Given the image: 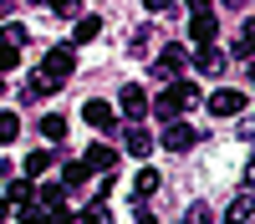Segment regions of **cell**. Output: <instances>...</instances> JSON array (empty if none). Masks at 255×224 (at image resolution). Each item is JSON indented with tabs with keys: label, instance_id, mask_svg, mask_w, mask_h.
I'll use <instances>...</instances> for the list:
<instances>
[{
	"label": "cell",
	"instance_id": "83f0119b",
	"mask_svg": "<svg viewBox=\"0 0 255 224\" xmlns=\"http://www.w3.org/2000/svg\"><path fill=\"white\" fill-rule=\"evenodd\" d=\"M245 189H255V158H250V168H245Z\"/></svg>",
	"mask_w": 255,
	"mask_h": 224
},
{
	"label": "cell",
	"instance_id": "d6986e66",
	"mask_svg": "<svg viewBox=\"0 0 255 224\" xmlns=\"http://www.w3.org/2000/svg\"><path fill=\"white\" fill-rule=\"evenodd\" d=\"M46 168H51V153H46V148H36V153H26V178H41Z\"/></svg>",
	"mask_w": 255,
	"mask_h": 224
},
{
	"label": "cell",
	"instance_id": "f546056e",
	"mask_svg": "<svg viewBox=\"0 0 255 224\" xmlns=\"http://www.w3.org/2000/svg\"><path fill=\"white\" fill-rule=\"evenodd\" d=\"M5 214H10V199H0V219H5Z\"/></svg>",
	"mask_w": 255,
	"mask_h": 224
},
{
	"label": "cell",
	"instance_id": "3957f363",
	"mask_svg": "<svg viewBox=\"0 0 255 224\" xmlns=\"http://www.w3.org/2000/svg\"><path fill=\"white\" fill-rule=\"evenodd\" d=\"M204 107L215 112V117H240V112H245V92H235V87H220L215 97L204 102Z\"/></svg>",
	"mask_w": 255,
	"mask_h": 224
},
{
	"label": "cell",
	"instance_id": "7c38bea8",
	"mask_svg": "<svg viewBox=\"0 0 255 224\" xmlns=\"http://www.w3.org/2000/svg\"><path fill=\"white\" fill-rule=\"evenodd\" d=\"M255 214V199L250 194H240V199H230V209H225V224H245Z\"/></svg>",
	"mask_w": 255,
	"mask_h": 224
},
{
	"label": "cell",
	"instance_id": "d4e9b609",
	"mask_svg": "<svg viewBox=\"0 0 255 224\" xmlns=\"http://www.w3.org/2000/svg\"><path fill=\"white\" fill-rule=\"evenodd\" d=\"M20 224H46V219H41V209H31V204H20Z\"/></svg>",
	"mask_w": 255,
	"mask_h": 224
},
{
	"label": "cell",
	"instance_id": "ba28073f",
	"mask_svg": "<svg viewBox=\"0 0 255 224\" xmlns=\"http://www.w3.org/2000/svg\"><path fill=\"white\" fill-rule=\"evenodd\" d=\"M194 72H199V76H220V72H225V51H215V41L194 51Z\"/></svg>",
	"mask_w": 255,
	"mask_h": 224
},
{
	"label": "cell",
	"instance_id": "8fae6325",
	"mask_svg": "<svg viewBox=\"0 0 255 224\" xmlns=\"http://www.w3.org/2000/svg\"><path fill=\"white\" fill-rule=\"evenodd\" d=\"M123 148L133 153V158H148V153H153V138H148V128H128V138H123Z\"/></svg>",
	"mask_w": 255,
	"mask_h": 224
},
{
	"label": "cell",
	"instance_id": "1f68e13d",
	"mask_svg": "<svg viewBox=\"0 0 255 224\" xmlns=\"http://www.w3.org/2000/svg\"><path fill=\"white\" fill-rule=\"evenodd\" d=\"M138 224H153V219H138Z\"/></svg>",
	"mask_w": 255,
	"mask_h": 224
},
{
	"label": "cell",
	"instance_id": "ffe728a7",
	"mask_svg": "<svg viewBox=\"0 0 255 224\" xmlns=\"http://www.w3.org/2000/svg\"><path fill=\"white\" fill-rule=\"evenodd\" d=\"M20 138V112H0V143H15Z\"/></svg>",
	"mask_w": 255,
	"mask_h": 224
},
{
	"label": "cell",
	"instance_id": "8992f818",
	"mask_svg": "<svg viewBox=\"0 0 255 224\" xmlns=\"http://www.w3.org/2000/svg\"><path fill=\"white\" fill-rule=\"evenodd\" d=\"M118 107H123V117H133V122H138V117L148 112V92L138 87V81H128V87L118 92Z\"/></svg>",
	"mask_w": 255,
	"mask_h": 224
},
{
	"label": "cell",
	"instance_id": "4dcf8cb0",
	"mask_svg": "<svg viewBox=\"0 0 255 224\" xmlns=\"http://www.w3.org/2000/svg\"><path fill=\"white\" fill-rule=\"evenodd\" d=\"M5 5H10V0H0V15H5Z\"/></svg>",
	"mask_w": 255,
	"mask_h": 224
},
{
	"label": "cell",
	"instance_id": "2e32d148",
	"mask_svg": "<svg viewBox=\"0 0 255 224\" xmlns=\"http://www.w3.org/2000/svg\"><path fill=\"white\" fill-rule=\"evenodd\" d=\"M5 199H10V204H31V199H36V178L20 173V183H10V189H5Z\"/></svg>",
	"mask_w": 255,
	"mask_h": 224
},
{
	"label": "cell",
	"instance_id": "5b68a950",
	"mask_svg": "<svg viewBox=\"0 0 255 224\" xmlns=\"http://www.w3.org/2000/svg\"><path fill=\"white\" fill-rule=\"evenodd\" d=\"M82 117H87V128H97V133H113L118 128V107H113V102H87Z\"/></svg>",
	"mask_w": 255,
	"mask_h": 224
},
{
	"label": "cell",
	"instance_id": "6da1fadb",
	"mask_svg": "<svg viewBox=\"0 0 255 224\" xmlns=\"http://www.w3.org/2000/svg\"><path fill=\"white\" fill-rule=\"evenodd\" d=\"M72 72H77V46H51V51H46V61H41V72L31 76V97L56 92Z\"/></svg>",
	"mask_w": 255,
	"mask_h": 224
},
{
	"label": "cell",
	"instance_id": "9a60e30c",
	"mask_svg": "<svg viewBox=\"0 0 255 224\" xmlns=\"http://www.w3.org/2000/svg\"><path fill=\"white\" fill-rule=\"evenodd\" d=\"M108 219H113V214H108V199H92L87 209L77 214V224H108Z\"/></svg>",
	"mask_w": 255,
	"mask_h": 224
},
{
	"label": "cell",
	"instance_id": "52a82bcc",
	"mask_svg": "<svg viewBox=\"0 0 255 224\" xmlns=\"http://www.w3.org/2000/svg\"><path fill=\"white\" fill-rule=\"evenodd\" d=\"M215 31H220V20L209 15V10H194V20H189V41H194V46H209Z\"/></svg>",
	"mask_w": 255,
	"mask_h": 224
},
{
	"label": "cell",
	"instance_id": "4fadbf2b",
	"mask_svg": "<svg viewBox=\"0 0 255 224\" xmlns=\"http://www.w3.org/2000/svg\"><path fill=\"white\" fill-rule=\"evenodd\" d=\"M36 199H41V204H46V209L56 214L61 204H67V183H41V189H36Z\"/></svg>",
	"mask_w": 255,
	"mask_h": 224
},
{
	"label": "cell",
	"instance_id": "f1b7e54d",
	"mask_svg": "<svg viewBox=\"0 0 255 224\" xmlns=\"http://www.w3.org/2000/svg\"><path fill=\"white\" fill-rule=\"evenodd\" d=\"M189 10H209V0H189Z\"/></svg>",
	"mask_w": 255,
	"mask_h": 224
},
{
	"label": "cell",
	"instance_id": "7a4b0ae2",
	"mask_svg": "<svg viewBox=\"0 0 255 224\" xmlns=\"http://www.w3.org/2000/svg\"><path fill=\"white\" fill-rule=\"evenodd\" d=\"M194 102H199V87H194V81H174V87H163V92H158L153 112H158L163 122H179L189 107H194Z\"/></svg>",
	"mask_w": 255,
	"mask_h": 224
},
{
	"label": "cell",
	"instance_id": "603a6c76",
	"mask_svg": "<svg viewBox=\"0 0 255 224\" xmlns=\"http://www.w3.org/2000/svg\"><path fill=\"white\" fill-rule=\"evenodd\" d=\"M5 41H15V46H26V26H20V20H5V31H0Z\"/></svg>",
	"mask_w": 255,
	"mask_h": 224
},
{
	"label": "cell",
	"instance_id": "5bb4252c",
	"mask_svg": "<svg viewBox=\"0 0 255 224\" xmlns=\"http://www.w3.org/2000/svg\"><path fill=\"white\" fill-rule=\"evenodd\" d=\"M97 31H102V20H97V15H77L72 41H77V46H87V41H97Z\"/></svg>",
	"mask_w": 255,
	"mask_h": 224
},
{
	"label": "cell",
	"instance_id": "484cf974",
	"mask_svg": "<svg viewBox=\"0 0 255 224\" xmlns=\"http://www.w3.org/2000/svg\"><path fill=\"white\" fill-rule=\"evenodd\" d=\"M51 10L56 15H77V0H51Z\"/></svg>",
	"mask_w": 255,
	"mask_h": 224
},
{
	"label": "cell",
	"instance_id": "7402d4cb",
	"mask_svg": "<svg viewBox=\"0 0 255 224\" xmlns=\"http://www.w3.org/2000/svg\"><path fill=\"white\" fill-rule=\"evenodd\" d=\"M240 56H255V20L240 26Z\"/></svg>",
	"mask_w": 255,
	"mask_h": 224
},
{
	"label": "cell",
	"instance_id": "30bf717a",
	"mask_svg": "<svg viewBox=\"0 0 255 224\" xmlns=\"http://www.w3.org/2000/svg\"><path fill=\"white\" fill-rule=\"evenodd\" d=\"M179 67H184V46H163L158 61H153V72H158V76H179Z\"/></svg>",
	"mask_w": 255,
	"mask_h": 224
},
{
	"label": "cell",
	"instance_id": "44dd1931",
	"mask_svg": "<svg viewBox=\"0 0 255 224\" xmlns=\"http://www.w3.org/2000/svg\"><path fill=\"white\" fill-rule=\"evenodd\" d=\"M87 158H82V163H67V168H61V183H67V189H72V183H87Z\"/></svg>",
	"mask_w": 255,
	"mask_h": 224
},
{
	"label": "cell",
	"instance_id": "4316f807",
	"mask_svg": "<svg viewBox=\"0 0 255 224\" xmlns=\"http://www.w3.org/2000/svg\"><path fill=\"white\" fill-rule=\"evenodd\" d=\"M143 5H148V10H168V5H174V0H143Z\"/></svg>",
	"mask_w": 255,
	"mask_h": 224
},
{
	"label": "cell",
	"instance_id": "277c9868",
	"mask_svg": "<svg viewBox=\"0 0 255 224\" xmlns=\"http://www.w3.org/2000/svg\"><path fill=\"white\" fill-rule=\"evenodd\" d=\"M194 143H199V133L189 128V122H168V128H163V148L168 153H189Z\"/></svg>",
	"mask_w": 255,
	"mask_h": 224
},
{
	"label": "cell",
	"instance_id": "cb8c5ba5",
	"mask_svg": "<svg viewBox=\"0 0 255 224\" xmlns=\"http://www.w3.org/2000/svg\"><path fill=\"white\" fill-rule=\"evenodd\" d=\"M133 183H138V194H153V189H158V173H153V168H143Z\"/></svg>",
	"mask_w": 255,
	"mask_h": 224
},
{
	"label": "cell",
	"instance_id": "e0dca14e",
	"mask_svg": "<svg viewBox=\"0 0 255 224\" xmlns=\"http://www.w3.org/2000/svg\"><path fill=\"white\" fill-rule=\"evenodd\" d=\"M15 67H20V46L0 36V76H5V72H15Z\"/></svg>",
	"mask_w": 255,
	"mask_h": 224
},
{
	"label": "cell",
	"instance_id": "ac0fdd59",
	"mask_svg": "<svg viewBox=\"0 0 255 224\" xmlns=\"http://www.w3.org/2000/svg\"><path fill=\"white\" fill-rule=\"evenodd\" d=\"M41 138H67V117H61V112H46V117H41Z\"/></svg>",
	"mask_w": 255,
	"mask_h": 224
},
{
	"label": "cell",
	"instance_id": "d6a6232c",
	"mask_svg": "<svg viewBox=\"0 0 255 224\" xmlns=\"http://www.w3.org/2000/svg\"><path fill=\"white\" fill-rule=\"evenodd\" d=\"M0 92H5V81H0Z\"/></svg>",
	"mask_w": 255,
	"mask_h": 224
},
{
	"label": "cell",
	"instance_id": "9c48e42d",
	"mask_svg": "<svg viewBox=\"0 0 255 224\" xmlns=\"http://www.w3.org/2000/svg\"><path fill=\"white\" fill-rule=\"evenodd\" d=\"M87 168H92V173H113V168H118V148L92 143V148H87Z\"/></svg>",
	"mask_w": 255,
	"mask_h": 224
}]
</instances>
